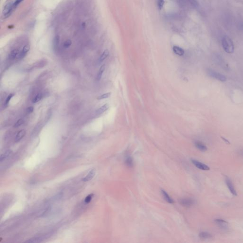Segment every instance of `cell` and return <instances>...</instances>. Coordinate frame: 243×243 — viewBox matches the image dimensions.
<instances>
[{
    "label": "cell",
    "instance_id": "22",
    "mask_svg": "<svg viewBox=\"0 0 243 243\" xmlns=\"http://www.w3.org/2000/svg\"><path fill=\"white\" fill-rule=\"evenodd\" d=\"M60 42V37L58 36H56L54 38V40H53V46L55 49L56 48L59 44Z\"/></svg>",
    "mask_w": 243,
    "mask_h": 243
},
{
    "label": "cell",
    "instance_id": "23",
    "mask_svg": "<svg viewBox=\"0 0 243 243\" xmlns=\"http://www.w3.org/2000/svg\"><path fill=\"white\" fill-rule=\"evenodd\" d=\"M111 94V93H108L104 94H103L102 95L98 96V100H102V99H106V98H108L110 96Z\"/></svg>",
    "mask_w": 243,
    "mask_h": 243
},
{
    "label": "cell",
    "instance_id": "25",
    "mask_svg": "<svg viewBox=\"0 0 243 243\" xmlns=\"http://www.w3.org/2000/svg\"><path fill=\"white\" fill-rule=\"evenodd\" d=\"M24 122V120L23 119H19L17 122L14 125V128H17L19 126H20L21 125H22Z\"/></svg>",
    "mask_w": 243,
    "mask_h": 243
},
{
    "label": "cell",
    "instance_id": "1",
    "mask_svg": "<svg viewBox=\"0 0 243 243\" xmlns=\"http://www.w3.org/2000/svg\"><path fill=\"white\" fill-rule=\"evenodd\" d=\"M222 45L225 52L228 53H233L234 51V43L229 37L226 36L222 40Z\"/></svg>",
    "mask_w": 243,
    "mask_h": 243
},
{
    "label": "cell",
    "instance_id": "6",
    "mask_svg": "<svg viewBox=\"0 0 243 243\" xmlns=\"http://www.w3.org/2000/svg\"><path fill=\"white\" fill-rule=\"evenodd\" d=\"M215 223L221 228L226 229L228 228V223L225 220L222 219H216L215 220Z\"/></svg>",
    "mask_w": 243,
    "mask_h": 243
},
{
    "label": "cell",
    "instance_id": "2",
    "mask_svg": "<svg viewBox=\"0 0 243 243\" xmlns=\"http://www.w3.org/2000/svg\"><path fill=\"white\" fill-rule=\"evenodd\" d=\"M214 61L218 65L225 70H229V66L228 63L219 55H216L213 58Z\"/></svg>",
    "mask_w": 243,
    "mask_h": 243
},
{
    "label": "cell",
    "instance_id": "28",
    "mask_svg": "<svg viewBox=\"0 0 243 243\" xmlns=\"http://www.w3.org/2000/svg\"><path fill=\"white\" fill-rule=\"evenodd\" d=\"M71 44H72L71 41L70 40H67L65 42H64V45H63V46H64V48H69L71 45Z\"/></svg>",
    "mask_w": 243,
    "mask_h": 243
},
{
    "label": "cell",
    "instance_id": "29",
    "mask_svg": "<svg viewBox=\"0 0 243 243\" xmlns=\"http://www.w3.org/2000/svg\"><path fill=\"white\" fill-rule=\"evenodd\" d=\"M38 240H39V239L38 238H35L34 239H31V240L30 239L28 241H26V242H28V243H37V242H40Z\"/></svg>",
    "mask_w": 243,
    "mask_h": 243
},
{
    "label": "cell",
    "instance_id": "15",
    "mask_svg": "<svg viewBox=\"0 0 243 243\" xmlns=\"http://www.w3.org/2000/svg\"><path fill=\"white\" fill-rule=\"evenodd\" d=\"M162 194L163 195L164 198V199L166 201L169 203H173L174 202V200L170 197V196H168V194H167V193L166 192H165L164 190H162Z\"/></svg>",
    "mask_w": 243,
    "mask_h": 243
},
{
    "label": "cell",
    "instance_id": "11",
    "mask_svg": "<svg viewBox=\"0 0 243 243\" xmlns=\"http://www.w3.org/2000/svg\"><path fill=\"white\" fill-rule=\"evenodd\" d=\"M195 146H196V148L198 150H200L201 151L205 152L207 150V147H206V145L200 142L196 141L195 143Z\"/></svg>",
    "mask_w": 243,
    "mask_h": 243
},
{
    "label": "cell",
    "instance_id": "32",
    "mask_svg": "<svg viewBox=\"0 0 243 243\" xmlns=\"http://www.w3.org/2000/svg\"><path fill=\"white\" fill-rule=\"evenodd\" d=\"M222 139H223V140H224V142H226V144H230V143H229V141L227 139H226V138H224V137H222Z\"/></svg>",
    "mask_w": 243,
    "mask_h": 243
},
{
    "label": "cell",
    "instance_id": "5",
    "mask_svg": "<svg viewBox=\"0 0 243 243\" xmlns=\"http://www.w3.org/2000/svg\"><path fill=\"white\" fill-rule=\"evenodd\" d=\"M226 183L229 189V191L234 196H237V192L234 188V185L231 180L228 178H226Z\"/></svg>",
    "mask_w": 243,
    "mask_h": 243
},
{
    "label": "cell",
    "instance_id": "12",
    "mask_svg": "<svg viewBox=\"0 0 243 243\" xmlns=\"http://www.w3.org/2000/svg\"><path fill=\"white\" fill-rule=\"evenodd\" d=\"M173 51L175 54L178 56H183L184 54V50L182 48L178 46H174L173 47Z\"/></svg>",
    "mask_w": 243,
    "mask_h": 243
},
{
    "label": "cell",
    "instance_id": "8",
    "mask_svg": "<svg viewBox=\"0 0 243 243\" xmlns=\"http://www.w3.org/2000/svg\"><path fill=\"white\" fill-rule=\"evenodd\" d=\"M30 47L29 45H25L23 48V49L22 50V52L20 53V54L18 56V58H24V57L26 56V54L30 50Z\"/></svg>",
    "mask_w": 243,
    "mask_h": 243
},
{
    "label": "cell",
    "instance_id": "4",
    "mask_svg": "<svg viewBox=\"0 0 243 243\" xmlns=\"http://www.w3.org/2000/svg\"><path fill=\"white\" fill-rule=\"evenodd\" d=\"M192 162L193 164L196 167V168H198L200 170H210V167L208 166H207L205 164L202 163L200 162L197 161L196 160H192Z\"/></svg>",
    "mask_w": 243,
    "mask_h": 243
},
{
    "label": "cell",
    "instance_id": "18",
    "mask_svg": "<svg viewBox=\"0 0 243 243\" xmlns=\"http://www.w3.org/2000/svg\"><path fill=\"white\" fill-rule=\"evenodd\" d=\"M104 70H105V65H103L101 66L100 70H99V71H98V75H97L96 78H97V80L98 81L101 80V78H102V75H103V73H104Z\"/></svg>",
    "mask_w": 243,
    "mask_h": 243
},
{
    "label": "cell",
    "instance_id": "26",
    "mask_svg": "<svg viewBox=\"0 0 243 243\" xmlns=\"http://www.w3.org/2000/svg\"><path fill=\"white\" fill-rule=\"evenodd\" d=\"M164 0H158L157 5L160 9H162L164 6Z\"/></svg>",
    "mask_w": 243,
    "mask_h": 243
},
{
    "label": "cell",
    "instance_id": "10",
    "mask_svg": "<svg viewBox=\"0 0 243 243\" xmlns=\"http://www.w3.org/2000/svg\"><path fill=\"white\" fill-rule=\"evenodd\" d=\"M26 134V131L25 130H22L19 131L15 137V142H19V141L21 140Z\"/></svg>",
    "mask_w": 243,
    "mask_h": 243
},
{
    "label": "cell",
    "instance_id": "13",
    "mask_svg": "<svg viewBox=\"0 0 243 243\" xmlns=\"http://www.w3.org/2000/svg\"><path fill=\"white\" fill-rule=\"evenodd\" d=\"M12 151L10 150H8L5 151L4 153L1 154L0 157V161L2 162L5 160L7 159L10 156V155L12 154Z\"/></svg>",
    "mask_w": 243,
    "mask_h": 243
},
{
    "label": "cell",
    "instance_id": "33",
    "mask_svg": "<svg viewBox=\"0 0 243 243\" xmlns=\"http://www.w3.org/2000/svg\"><path fill=\"white\" fill-rule=\"evenodd\" d=\"M85 25H86V24H85L84 23H83V24H82V27H85Z\"/></svg>",
    "mask_w": 243,
    "mask_h": 243
},
{
    "label": "cell",
    "instance_id": "14",
    "mask_svg": "<svg viewBox=\"0 0 243 243\" xmlns=\"http://www.w3.org/2000/svg\"><path fill=\"white\" fill-rule=\"evenodd\" d=\"M20 51L17 49H15L12 50L9 55V58L11 60H13L17 56H18L20 54Z\"/></svg>",
    "mask_w": 243,
    "mask_h": 243
},
{
    "label": "cell",
    "instance_id": "9",
    "mask_svg": "<svg viewBox=\"0 0 243 243\" xmlns=\"http://www.w3.org/2000/svg\"><path fill=\"white\" fill-rule=\"evenodd\" d=\"M95 173H96L95 170H91V171H90L89 173L87 174V175L85 177L82 178V180L84 182H87L91 180L94 176Z\"/></svg>",
    "mask_w": 243,
    "mask_h": 243
},
{
    "label": "cell",
    "instance_id": "17",
    "mask_svg": "<svg viewBox=\"0 0 243 243\" xmlns=\"http://www.w3.org/2000/svg\"><path fill=\"white\" fill-rule=\"evenodd\" d=\"M199 236L201 239H208L212 238V235L206 232H202L199 234Z\"/></svg>",
    "mask_w": 243,
    "mask_h": 243
},
{
    "label": "cell",
    "instance_id": "27",
    "mask_svg": "<svg viewBox=\"0 0 243 243\" xmlns=\"http://www.w3.org/2000/svg\"><path fill=\"white\" fill-rule=\"evenodd\" d=\"M14 96V94H10L8 96V97L6 99V101H5V106H7L9 104L10 101V100L11 98H12Z\"/></svg>",
    "mask_w": 243,
    "mask_h": 243
},
{
    "label": "cell",
    "instance_id": "19",
    "mask_svg": "<svg viewBox=\"0 0 243 243\" xmlns=\"http://www.w3.org/2000/svg\"><path fill=\"white\" fill-rule=\"evenodd\" d=\"M109 54V52L108 51V50H106L104 52H103L102 54L101 55V56H100V58H99V61L100 62H102V61L104 60L108 56Z\"/></svg>",
    "mask_w": 243,
    "mask_h": 243
},
{
    "label": "cell",
    "instance_id": "16",
    "mask_svg": "<svg viewBox=\"0 0 243 243\" xmlns=\"http://www.w3.org/2000/svg\"><path fill=\"white\" fill-rule=\"evenodd\" d=\"M109 105L108 104H104V106H101V108H98V109L96 110V113L98 114H102L103 112H104L105 111H106L109 108Z\"/></svg>",
    "mask_w": 243,
    "mask_h": 243
},
{
    "label": "cell",
    "instance_id": "3",
    "mask_svg": "<svg viewBox=\"0 0 243 243\" xmlns=\"http://www.w3.org/2000/svg\"><path fill=\"white\" fill-rule=\"evenodd\" d=\"M208 73L210 77L220 81L225 82L226 80V78L224 75H222V74L215 70L210 69L208 70Z\"/></svg>",
    "mask_w": 243,
    "mask_h": 243
},
{
    "label": "cell",
    "instance_id": "31",
    "mask_svg": "<svg viewBox=\"0 0 243 243\" xmlns=\"http://www.w3.org/2000/svg\"><path fill=\"white\" fill-rule=\"evenodd\" d=\"M239 154L241 157H243V149H241L239 150Z\"/></svg>",
    "mask_w": 243,
    "mask_h": 243
},
{
    "label": "cell",
    "instance_id": "30",
    "mask_svg": "<svg viewBox=\"0 0 243 243\" xmlns=\"http://www.w3.org/2000/svg\"><path fill=\"white\" fill-rule=\"evenodd\" d=\"M34 110V108L33 106H30L27 109V112L28 114H30Z\"/></svg>",
    "mask_w": 243,
    "mask_h": 243
},
{
    "label": "cell",
    "instance_id": "20",
    "mask_svg": "<svg viewBox=\"0 0 243 243\" xmlns=\"http://www.w3.org/2000/svg\"><path fill=\"white\" fill-rule=\"evenodd\" d=\"M126 164L127 166L129 167H132L134 165L133 160L131 157H128L126 160Z\"/></svg>",
    "mask_w": 243,
    "mask_h": 243
},
{
    "label": "cell",
    "instance_id": "21",
    "mask_svg": "<svg viewBox=\"0 0 243 243\" xmlns=\"http://www.w3.org/2000/svg\"><path fill=\"white\" fill-rule=\"evenodd\" d=\"M42 98V93L38 94L35 98H34L32 100L33 103H36L39 102Z\"/></svg>",
    "mask_w": 243,
    "mask_h": 243
},
{
    "label": "cell",
    "instance_id": "24",
    "mask_svg": "<svg viewBox=\"0 0 243 243\" xmlns=\"http://www.w3.org/2000/svg\"><path fill=\"white\" fill-rule=\"evenodd\" d=\"M93 194H90L88 195V196H86V198L84 199V202L86 203H90L91 201V200H92V199L93 197Z\"/></svg>",
    "mask_w": 243,
    "mask_h": 243
},
{
    "label": "cell",
    "instance_id": "7",
    "mask_svg": "<svg viewBox=\"0 0 243 243\" xmlns=\"http://www.w3.org/2000/svg\"><path fill=\"white\" fill-rule=\"evenodd\" d=\"M180 203L185 207H190L194 204V200L192 198H183L180 200Z\"/></svg>",
    "mask_w": 243,
    "mask_h": 243
}]
</instances>
